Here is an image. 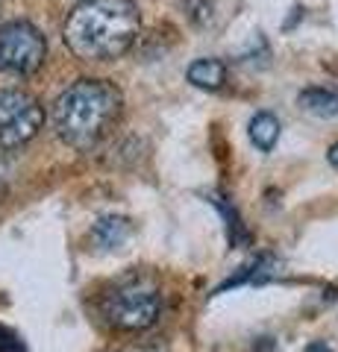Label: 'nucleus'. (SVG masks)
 <instances>
[{"label": "nucleus", "instance_id": "0eeeda50", "mask_svg": "<svg viewBox=\"0 0 338 352\" xmlns=\"http://www.w3.org/2000/svg\"><path fill=\"white\" fill-rule=\"evenodd\" d=\"M185 76H189L191 85L206 88V91H218L226 82V65L221 59H198Z\"/></svg>", "mask_w": 338, "mask_h": 352}, {"label": "nucleus", "instance_id": "9b49d317", "mask_svg": "<svg viewBox=\"0 0 338 352\" xmlns=\"http://www.w3.org/2000/svg\"><path fill=\"white\" fill-rule=\"evenodd\" d=\"M0 352H24V340L6 326H0Z\"/></svg>", "mask_w": 338, "mask_h": 352}, {"label": "nucleus", "instance_id": "39448f33", "mask_svg": "<svg viewBox=\"0 0 338 352\" xmlns=\"http://www.w3.org/2000/svg\"><path fill=\"white\" fill-rule=\"evenodd\" d=\"M45 109L21 88H0V150L24 147L39 135Z\"/></svg>", "mask_w": 338, "mask_h": 352}, {"label": "nucleus", "instance_id": "6e6552de", "mask_svg": "<svg viewBox=\"0 0 338 352\" xmlns=\"http://www.w3.org/2000/svg\"><path fill=\"white\" fill-rule=\"evenodd\" d=\"M247 132H250V141H253L262 153L274 150V144L279 141V118L271 115V112H259V115H253V120H250Z\"/></svg>", "mask_w": 338, "mask_h": 352}, {"label": "nucleus", "instance_id": "7ed1b4c3", "mask_svg": "<svg viewBox=\"0 0 338 352\" xmlns=\"http://www.w3.org/2000/svg\"><path fill=\"white\" fill-rule=\"evenodd\" d=\"M162 314V294L147 279H124L101 300V317L118 332H145Z\"/></svg>", "mask_w": 338, "mask_h": 352}, {"label": "nucleus", "instance_id": "f03ea898", "mask_svg": "<svg viewBox=\"0 0 338 352\" xmlns=\"http://www.w3.org/2000/svg\"><path fill=\"white\" fill-rule=\"evenodd\" d=\"M124 112L121 91L106 80H77L53 103V129L68 147L89 153L118 126Z\"/></svg>", "mask_w": 338, "mask_h": 352}, {"label": "nucleus", "instance_id": "f257e3e1", "mask_svg": "<svg viewBox=\"0 0 338 352\" xmlns=\"http://www.w3.org/2000/svg\"><path fill=\"white\" fill-rule=\"evenodd\" d=\"M141 12L133 0H80L62 24V38L77 59L112 62L133 47Z\"/></svg>", "mask_w": 338, "mask_h": 352}, {"label": "nucleus", "instance_id": "423d86ee", "mask_svg": "<svg viewBox=\"0 0 338 352\" xmlns=\"http://www.w3.org/2000/svg\"><path fill=\"white\" fill-rule=\"evenodd\" d=\"M297 103L303 112H309L315 118H332L338 115V88H326V85L303 88Z\"/></svg>", "mask_w": 338, "mask_h": 352}, {"label": "nucleus", "instance_id": "f8f14e48", "mask_svg": "<svg viewBox=\"0 0 338 352\" xmlns=\"http://www.w3.org/2000/svg\"><path fill=\"white\" fill-rule=\"evenodd\" d=\"M326 159H330V164L338 170V144H332V147H330V153H326Z\"/></svg>", "mask_w": 338, "mask_h": 352}, {"label": "nucleus", "instance_id": "9d476101", "mask_svg": "<svg viewBox=\"0 0 338 352\" xmlns=\"http://www.w3.org/2000/svg\"><path fill=\"white\" fill-rule=\"evenodd\" d=\"M94 241L101 247H118L121 241L129 235V223L124 217H103L94 223Z\"/></svg>", "mask_w": 338, "mask_h": 352}, {"label": "nucleus", "instance_id": "ddd939ff", "mask_svg": "<svg viewBox=\"0 0 338 352\" xmlns=\"http://www.w3.org/2000/svg\"><path fill=\"white\" fill-rule=\"evenodd\" d=\"M309 352H330V346H321V344H312Z\"/></svg>", "mask_w": 338, "mask_h": 352}, {"label": "nucleus", "instance_id": "1a4fd4ad", "mask_svg": "<svg viewBox=\"0 0 338 352\" xmlns=\"http://www.w3.org/2000/svg\"><path fill=\"white\" fill-rule=\"evenodd\" d=\"M274 267H277V261H274V258L256 256L250 264H244L238 276H233L230 282H224V288H235V285H244V282H265V279H271V276L277 273Z\"/></svg>", "mask_w": 338, "mask_h": 352}, {"label": "nucleus", "instance_id": "20e7f679", "mask_svg": "<svg viewBox=\"0 0 338 352\" xmlns=\"http://www.w3.org/2000/svg\"><path fill=\"white\" fill-rule=\"evenodd\" d=\"M47 59L45 32L30 21H9L0 27V74L32 76Z\"/></svg>", "mask_w": 338, "mask_h": 352}]
</instances>
